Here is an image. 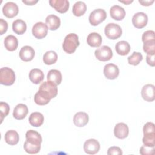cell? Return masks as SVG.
Here are the masks:
<instances>
[{"label":"cell","mask_w":155,"mask_h":155,"mask_svg":"<svg viewBox=\"0 0 155 155\" xmlns=\"http://www.w3.org/2000/svg\"><path fill=\"white\" fill-rule=\"evenodd\" d=\"M119 2H123L124 4H128L130 3H131L133 2V1H120L119 0Z\"/></svg>","instance_id":"cell-44"},{"label":"cell","mask_w":155,"mask_h":155,"mask_svg":"<svg viewBox=\"0 0 155 155\" xmlns=\"http://www.w3.org/2000/svg\"><path fill=\"white\" fill-rule=\"evenodd\" d=\"M148 22V16L143 12H137L132 18V23L137 28L145 27Z\"/></svg>","instance_id":"cell-9"},{"label":"cell","mask_w":155,"mask_h":155,"mask_svg":"<svg viewBox=\"0 0 155 155\" xmlns=\"http://www.w3.org/2000/svg\"><path fill=\"white\" fill-rule=\"evenodd\" d=\"M50 5L53 7L57 12L61 13H64L69 8V1L67 0H50Z\"/></svg>","instance_id":"cell-14"},{"label":"cell","mask_w":155,"mask_h":155,"mask_svg":"<svg viewBox=\"0 0 155 155\" xmlns=\"http://www.w3.org/2000/svg\"><path fill=\"white\" fill-rule=\"evenodd\" d=\"M142 142L145 146L154 147L155 145V133L143 134Z\"/></svg>","instance_id":"cell-32"},{"label":"cell","mask_w":155,"mask_h":155,"mask_svg":"<svg viewBox=\"0 0 155 155\" xmlns=\"http://www.w3.org/2000/svg\"><path fill=\"white\" fill-rule=\"evenodd\" d=\"M154 2V0H151V1H141V0H139V2L140 4H141L143 6L151 5Z\"/></svg>","instance_id":"cell-42"},{"label":"cell","mask_w":155,"mask_h":155,"mask_svg":"<svg viewBox=\"0 0 155 155\" xmlns=\"http://www.w3.org/2000/svg\"><path fill=\"white\" fill-rule=\"evenodd\" d=\"M44 78V74L42 70L38 68L31 69L29 73V79L35 84H39Z\"/></svg>","instance_id":"cell-22"},{"label":"cell","mask_w":155,"mask_h":155,"mask_svg":"<svg viewBox=\"0 0 155 155\" xmlns=\"http://www.w3.org/2000/svg\"><path fill=\"white\" fill-rule=\"evenodd\" d=\"M107 18L106 12L104 9L97 8L90 13L89 16V22L93 26H96L103 22Z\"/></svg>","instance_id":"cell-6"},{"label":"cell","mask_w":155,"mask_h":155,"mask_svg":"<svg viewBox=\"0 0 155 155\" xmlns=\"http://www.w3.org/2000/svg\"><path fill=\"white\" fill-rule=\"evenodd\" d=\"M100 144L94 139H90L86 140L84 144V150L88 154H95L99 151Z\"/></svg>","instance_id":"cell-10"},{"label":"cell","mask_w":155,"mask_h":155,"mask_svg":"<svg viewBox=\"0 0 155 155\" xmlns=\"http://www.w3.org/2000/svg\"><path fill=\"white\" fill-rule=\"evenodd\" d=\"M143 51L147 54H155V40L147 41L143 43Z\"/></svg>","instance_id":"cell-33"},{"label":"cell","mask_w":155,"mask_h":155,"mask_svg":"<svg viewBox=\"0 0 155 155\" xmlns=\"http://www.w3.org/2000/svg\"><path fill=\"white\" fill-rule=\"evenodd\" d=\"M15 74L12 69L9 67H2L0 70L1 84L9 86L15 82Z\"/></svg>","instance_id":"cell-4"},{"label":"cell","mask_w":155,"mask_h":155,"mask_svg":"<svg viewBox=\"0 0 155 155\" xmlns=\"http://www.w3.org/2000/svg\"><path fill=\"white\" fill-rule=\"evenodd\" d=\"M8 29V23L3 19H0V35H3Z\"/></svg>","instance_id":"cell-40"},{"label":"cell","mask_w":155,"mask_h":155,"mask_svg":"<svg viewBox=\"0 0 155 155\" xmlns=\"http://www.w3.org/2000/svg\"><path fill=\"white\" fill-rule=\"evenodd\" d=\"M154 147L143 145L140 148V153L142 155H151L154 153Z\"/></svg>","instance_id":"cell-37"},{"label":"cell","mask_w":155,"mask_h":155,"mask_svg":"<svg viewBox=\"0 0 155 155\" xmlns=\"http://www.w3.org/2000/svg\"><path fill=\"white\" fill-rule=\"evenodd\" d=\"M79 45V37L75 33H69L64 38L62 48L68 54L73 53Z\"/></svg>","instance_id":"cell-3"},{"label":"cell","mask_w":155,"mask_h":155,"mask_svg":"<svg viewBox=\"0 0 155 155\" xmlns=\"http://www.w3.org/2000/svg\"><path fill=\"white\" fill-rule=\"evenodd\" d=\"M4 43L5 48L10 51H13L16 50L18 46V39L12 35H8L5 38Z\"/></svg>","instance_id":"cell-21"},{"label":"cell","mask_w":155,"mask_h":155,"mask_svg":"<svg viewBox=\"0 0 155 155\" xmlns=\"http://www.w3.org/2000/svg\"><path fill=\"white\" fill-rule=\"evenodd\" d=\"M4 139L7 143L10 145H16L19 140L18 133L13 130L7 131L4 136Z\"/></svg>","instance_id":"cell-25"},{"label":"cell","mask_w":155,"mask_h":155,"mask_svg":"<svg viewBox=\"0 0 155 155\" xmlns=\"http://www.w3.org/2000/svg\"><path fill=\"white\" fill-rule=\"evenodd\" d=\"M115 49L118 54L125 56L128 54L130 51V45L128 42L121 41L116 44Z\"/></svg>","instance_id":"cell-26"},{"label":"cell","mask_w":155,"mask_h":155,"mask_svg":"<svg viewBox=\"0 0 155 155\" xmlns=\"http://www.w3.org/2000/svg\"><path fill=\"white\" fill-rule=\"evenodd\" d=\"M57 53L53 50L45 52L43 56V61L46 65H52L57 61Z\"/></svg>","instance_id":"cell-30"},{"label":"cell","mask_w":155,"mask_h":155,"mask_svg":"<svg viewBox=\"0 0 155 155\" xmlns=\"http://www.w3.org/2000/svg\"><path fill=\"white\" fill-rule=\"evenodd\" d=\"M44 120V116L42 113L39 112H34L32 113L28 118L29 123L31 125L38 127L42 125Z\"/></svg>","instance_id":"cell-24"},{"label":"cell","mask_w":155,"mask_h":155,"mask_svg":"<svg viewBox=\"0 0 155 155\" xmlns=\"http://www.w3.org/2000/svg\"><path fill=\"white\" fill-rule=\"evenodd\" d=\"M154 35H155V33L153 30H147V31H145L143 33L142 36V42L144 43L147 41L155 40Z\"/></svg>","instance_id":"cell-35"},{"label":"cell","mask_w":155,"mask_h":155,"mask_svg":"<svg viewBox=\"0 0 155 155\" xmlns=\"http://www.w3.org/2000/svg\"><path fill=\"white\" fill-rule=\"evenodd\" d=\"M18 6L13 2H7L2 7V12L4 15L8 18H12L18 15Z\"/></svg>","instance_id":"cell-11"},{"label":"cell","mask_w":155,"mask_h":155,"mask_svg":"<svg viewBox=\"0 0 155 155\" xmlns=\"http://www.w3.org/2000/svg\"><path fill=\"white\" fill-rule=\"evenodd\" d=\"M87 42V44L92 47H98L102 44V38L99 33L92 32L88 35Z\"/></svg>","instance_id":"cell-23"},{"label":"cell","mask_w":155,"mask_h":155,"mask_svg":"<svg viewBox=\"0 0 155 155\" xmlns=\"http://www.w3.org/2000/svg\"><path fill=\"white\" fill-rule=\"evenodd\" d=\"M38 2V0H23L22 1V2L27 4V5H34L36 3H37Z\"/></svg>","instance_id":"cell-43"},{"label":"cell","mask_w":155,"mask_h":155,"mask_svg":"<svg viewBox=\"0 0 155 155\" xmlns=\"http://www.w3.org/2000/svg\"><path fill=\"white\" fill-rule=\"evenodd\" d=\"M34 101H35V103L39 105H44L48 104L50 102L49 101L45 99L44 97H43L42 96L39 95L38 93H36L35 94Z\"/></svg>","instance_id":"cell-38"},{"label":"cell","mask_w":155,"mask_h":155,"mask_svg":"<svg viewBox=\"0 0 155 155\" xmlns=\"http://www.w3.org/2000/svg\"><path fill=\"white\" fill-rule=\"evenodd\" d=\"M25 137L26 140L24 144V150L31 154L39 153L42 140L41 135L35 130H30L27 131Z\"/></svg>","instance_id":"cell-1"},{"label":"cell","mask_w":155,"mask_h":155,"mask_svg":"<svg viewBox=\"0 0 155 155\" xmlns=\"http://www.w3.org/2000/svg\"><path fill=\"white\" fill-rule=\"evenodd\" d=\"M47 79V81H51L56 85H59L62 82V74L58 70L52 69L48 71Z\"/></svg>","instance_id":"cell-27"},{"label":"cell","mask_w":155,"mask_h":155,"mask_svg":"<svg viewBox=\"0 0 155 155\" xmlns=\"http://www.w3.org/2000/svg\"><path fill=\"white\" fill-rule=\"evenodd\" d=\"M28 112V110L26 105L24 104H19L15 107L13 116L17 120H22L25 117Z\"/></svg>","instance_id":"cell-17"},{"label":"cell","mask_w":155,"mask_h":155,"mask_svg":"<svg viewBox=\"0 0 155 155\" xmlns=\"http://www.w3.org/2000/svg\"><path fill=\"white\" fill-rule=\"evenodd\" d=\"M89 120V117L87 113L85 112H78L73 117L74 124L79 127H82L87 124Z\"/></svg>","instance_id":"cell-19"},{"label":"cell","mask_w":155,"mask_h":155,"mask_svg":"<svg viewBox=\"0 0 155 155\" xmlns=\"http://www.w3.org/2000/svg\"><path fill=\"white\" fill-rule=\"evenodd\" d=\"M48 32V27L46 24L42 22H36L32 28V34L37 39H42L46 36Z\"/></svg>","instance_id":"cell-8"},{"label":"cell","mask_w":155,"mask_h":155,"mask_svg":"<svg viewBox=\"0 0 155 155\" xmlns=\"http://www.w3.org/2000/svg\"><path fill=\"white\" fill-rule=\"evenodd\" d=\"M45 24L49 30H56L61 25V20L55 15H49L45 19Z\"/></svg>","instance_id":"cell-20"},{"label":"cell","mask_w":155,"mask_h":155,"mask_svg":"<svg viewBox=\"0 0 155 155\" xmlns=\"http://www.w3.org/2000/svg\"><path fill=\"white\" fill-rule=\"evenodd\" d=\"M142 98L147 102H152L155 99V87L153 84L144 85L141 90Z\"/></svg>","instance_id":"cell-13"},{"label":"cell","mask_w":155,"mask_h":155,"mask_svg":"<svg viewBox=\"0 0 155 155\" xmlns=\"http://www.w3.org/2000/svg\"><path fill=\"white\" fill-rule=\"evenodd\" d=\"M146 61L149 65L154 67L155 65L154 54H147L146 57Z\"/></svg>","instance_id":"cell-41"},{"label":"cell","mask_w":155,"mask_h":155,"mask_svg":"<svg viewBox=\"0 0 155 155\" xmlns=\"http://www.w3.org/2000/svg\"><path fill=\"white\" fill-rule=\"evenodd\" d=\"M12 29L17 35H22L27 29L26 23L22 19H16L12 23Z\"/></svg>","instance_id":"cell-28"},{"label":"cell","mask_w":155,"mask_h":155,"mask_svg":"<svg viewBox=\"0 0 155 155\" xmlns=\"http://www.w3.org/2000/svg\"><path fill=\"white\" fill-rule=\"evenodd\" d=\"M104 74L108 79H115L119 76V69L114 64H107L104 67Z\"/></svg>","instance_id":"cell-12"},{"label":"cell","mask_w":155,"mask_h":155,"mask_svg":"<svg viewBox=\"0 0 155 155\" xmlns=\"http://www.w3.org/2000/svg\"><path fill=\"white\" fill-rule=\"evenodd\" d=\"M10 107L8 104L4 102H0V117H1V123L2 122L3 119L9 113Z\"/></svg>","instance_id":"cell-34"},{"label":"cell","mask_w":155,"mask_h":155,"mask_svg":"<svg viewBox=\"0 0 155 155\" xmlns=\"http://www.w3.org/2000/svg\"><path fill=\"white\" fill-rule=\"evenodd\" d=\"M143 59L142 54L139 52L134 51L131 56L128 58V62L133 65H137Z\"/></svg>","instance_id":"cell-31"},{"label":"cell","mask_w":155,"mask_h":155,"mask_svg":"<svg viewBox=\"0 0 155 155\" xmlns=\"http://www.w3.org/2000/svg\"><path fill=\"white\" fill-rule=\"evenodd\" d=\"M129 133L128 127L127 124L120 122L117 124L114 128V136L120 139H123L126 138Z\"/></svg>","instance_id":"cell-15"},{"label":"cell","mask_w":155,"mask_h":155,"mask_svg":"<svg viewBox=\"0 0 155 155\" xmlns=\"http://www.w3.org/2000/svg\"><path fill=\"white\" fill-rule=\"evenodd\" d=\"M104 32L108 39L114 40L121 36L122 30L118 24L115 23H109L105 26Z\"/></svg>","instance_id":"cell-5"},{"label":"cell","mask_w":155,"mask_h":155,"mask_svg":"<svg viewBox=\"0 0 155 155\" xmlns=\"http://www.w3.org/2000/svg\"><path fill=\"white\" fill-rule=\"evenodd\" d=\"M111 17L116 21L122 20L125 16V11L124 8L118 5L112 6L110 10Z\"/></svg>","instance_id":"cell-18"},{"label":"cell","mask_w":155,"mask_h":155,"mask_svg":"<svg viewBox=\"0 0 155 155\" xmlns=\"http://www.w3.org/2000/svg\"><path fill=\"white\" fill-rule=\"evenodd\" d=\"M107 154L108 155H120L122 154V151L121 149L118 147H111L108 148L107 151Z\"/></svg>","instance_id":"cell-39"},{"label":"cell","mask_w":155,"mask_h":155,"mask_svg":"<svg viewBox=\"0 0 155 155\" xmlns=\"http://www.w3.org/2000/svg\"><path fill=\"white\" fill-rule=\"evenodd\" d=\"M94 55L99 61L105 62L112 58L113 52L110 47L103 45L95 50Z\"/></svg>","instance_id":"cell-7"},{"label":"cell","mask_w":155,"mask_h":155,"mask_svg":"<svg viewBox=\"0 0 155 155\" xmlns=\"http://www.w3.org/2000/svg\"><path fill=\"white\" fill-rule=\"evenodd\" d=\"M37 93L50 101L51 99L55 97L58 94L57 85L51 81H45L41 84Z\"/></svg>","instance_id":"cell-2"},{"label":"cell","mask_w":155,"mask_h":155,"mask_svg":"<svg viewBox=\"0 0 155 155\" xmlns=\"http://www.w3.org/2000/svg\"><path fill=\"white\" fill-rule=\"evenodd\" d=\"M143 134L155 133L154 124L151 122H147L143 126Z\"/></svg>","instance_id":"cell-36"},{"label":"cell","mask_w":155,"mask_h":155,"mask_svg":"<svg viewBox=\"0 0 155 155\" xmlns=\"http://www.w3.org/2000/svg\"><path fill=\"white\" fill-rule=\"evenodd\" d=\"M35 53L34 49L28 45L24 46L21 48L19 55L21 60L25 62L31 61L35 56Z\"/></svg>","instance_id":"cell-16"},{"label":"cell","mask_w":155,"mask_h":155,"mask_svg":"<svg viewBox=\"0 0 155 155\" xmlns=\"http://www.w3.org/2000/svg\"><path fill=\"white\" fill-rule=\"evenodd\" d=\"M87 10V5L82 1L76 2L73 6L72 12L74 16H81L83 15Z\"/></svg>","instance_id":"cell-29"}]
</instances>
